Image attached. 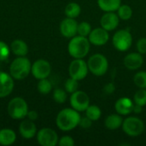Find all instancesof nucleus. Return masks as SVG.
Listing matches in <instances>:
<instances>
[{"label":"nucleus","mask_w":146,"mask_h":146,"mask_svg":"<svg viewBox=\"0 0 146 146\" xmlns=\"http://www.w3.org/2000/svg\"><path fill=\"white\" fill-rule=\"evenodd\" d=\"M37 88H38V91L39 93L46 95V94H49L51 92L52 84L47 78L42 79V80H39V81L38 83V86H37Z\"/></svg>","instance_id":"26"},{"label":"nucleus","mask_w":146,"mask_h":146,"mask_svg":"<svg viewBox=\"0 0 146 146\" xmlns=\"http://www.w3.org/2000/svg\"><path fill=\"white\" fill-rule=\"evenodd\" d=\"M120 22V18L115 12H105L101 17L100 24L103 28L108 32L113 31L117 28Z\"/></svg>","instance_id":"15"},{"label":"nucleus","mask_w":146,"mask_h":146,"mask_svg":"<svg viewBox=\"0 0 146 146\" xmlns=\"http://www.w3.org/2000/svg\"><path fill=\"white\" fill-rule=\"evenodd\" d=\"M121 127L127 135L130 137H138L145 131V123L141 119L136 116H129L123 120Z\"/></svg>","instance_id":"6"},{"label":"nucleus","mask_w":146,"mask_h":146,"mask_svg":"<svg viewBox=\"0 0 146 146\" xmlns=\"http://www.w3.org/2000/svg\"><path fill=\"white\" fill-rule=\"evenodd\" d=\"M31 68L32 64L29 59L25 56H18L9 66V74L15 80H24L30 74Z\"/></svg>","instance_id":"3"},{"label":"nucleus","mask_w":146,"mask_h":146,"mask_svg":"<svg viewBox=\"0 0 146 146\" xmlns=\"http://www.w3.org/2000/svg\"><path fill=\"white\" fill-rule=\"evenodd\" d=\"M16 140L15 133L9 128H3L0 130V145L8 146L13 145Z\"/></svg>","instance_id":"20"},{"label":"nucleus","mask_w":146,"mask_h":146,"mask_svg":"<svg viewBox=\"0 0 146 146\" xmlns=\"http://www.w3.org/2000/svg\"><path fill=\"white\" fill-rule=\"evenodd\" d=\"M69 101L71 107L79 112L86 111L87 107L90 105L89 96L83 91L77 90L76 92H73L71 94Z\"/></svg>","instance_id":"9"},{"label":"nucleus","mask_w":146,"mask_h":146,"mask_svg":"<svg viewBox=\"0 0 146 146\" xmlns=\"http://www.w3.org/2000/svg\"><path fill=\"white\" fill-rule=\"evenodd\" d=\"M11 51L17 56H25L28 52V46L23 40L15 39L10 44Z\"/></svg>","instance_id":"21"},{"label":"nucleus","mask_w":146,"mask_h":146,"mask_svg":"<svg viewBox=\"0 0 146 146\" xmlns=\"http://www.w3.org/2000/svg\"><path fill=\"white\" fill-rule=\"evenodd\" d=\"M14 89V79L3 71H0V98L9 96Z\"/></svg>","instance_id":"14"},{"label":"nucleus","mask_w":146,"mask_h":146,"mask_svg":"<svg viewBox=\"0 0 146 146\" xmlns=\"http://www.w3.org/2000/svg\"><path fill=\"white\" fill-rule=\"evenodd\" d=\"M117 15L121 20L127 21L133 16V9L127 4H121V6L117 9Z\"/></svg>","instance_id":"25"},{"label":"nucleus","mask_w":146,"mask_h":146,"mask_svg":"<svg viewBox=\"0 0 146 146\" xmlns=\"http://www.w3.org/2000/svg\"><path fill=\"white\" fill-rule=\"evenodd\" d=\"M8 114L14 120L24 119L28 113L27 103L22 98L16 97L12 98L8 104Z\"/></svg>","instance_id":"4"},{"label":"nucleus","mask_w":146,"mask_h":146,"mask_svg":"<svg viewBox=\"0 0 146 146\" xmlns=\"http://www.w3.org/2000/svg\"><path fill=\"white\" fill-rule=\"evenodd\" d=\"M37 141L42 146H56L58 145L59 139L55 130L44 127L37 133Z\"/></svg>","instance_id":"10"},{"label":"nucleus","mask_w":146,"mask_h":146,"mask_svg":"<svg viewBox=\"0 0 146 146\" xmlns=\"http://www.w3.org/2000/svg\"><path fill=\"white\" fill-rule=\"evenodd\" d=\"M92 122L93 121L92 120H90L87 116H84V117H80L79 126L83 129H87V128H90L92 127Z\"/></svg>","instance_id":"35"},{"label":"nucleus","mask_w":146,"mask_h":146,"mask_svg":"<svg viewBox=\"0 0 146 146\" xmlns=\"http://www.w3.org/2000/svg\"><path fill=\"white\" fill-rule=\"evenodd\" d=\"M92 26L87 21H81L78 24L77 34L82 37H88L90 33L92 32Z\"/></svg>","instance_id":"29"},{"label":"nucleus","mask_w":146,"mask_h":146,"mask_svg":"<svg viewBox=\"0 0 146 146\" xmlns=\"http://www.w3.org/2000/svg\"><path fill=\"white\" fill-rule=\"evenodd\" d=\"M124 66L129 70H137L142 67L144 58L139 52H132L127 54L123 60Z\"/></svg>","instance_id":"16"},{"label":"nucleus","mask_w":146,"mask_h":146,"mask_svg":"<svg viewBox=\"0 0 146 146\" xmlns=\"http://www.w3.org/2000/svg\"><path fill=\"white\" fill-rule=\"evenodd\" d=\"M121 4V0H98V7L104 12L117 11Z\"/></svg>","instance_id":"22"},{"label":"nucleus","mask_w":146,"mask_h":146,"mask_svg":"<svg viewBox=\"0 0 146 146\" xmlns=\"http://www.w3.org/2000/svg\"><path fill=\"white\" fill-rule=\"evenodd\" d=\"M112 44L119 51L124 52L128 50L133 44V36L131 32L127 29L118 30L112 38Z\"/></svg>","instance_id":"7"},{"label":"nucleus","mask_w":146,"mask_h":146,"mask_svg":"<svg viewBox=\"0 0 146 146\" xmlns=\"http://www.w3.org/2000/svg\"><path fill=\"white\" fill-rule=\"evenodd\" d=\"M78 22L74 18L67 17L60 24V32L65 38H71L77 35Z\"/></svg>","instance_id":"13"},{"label":"nucleus","mask_w":146,"mask_h":146,"mask_svg":"<svg viewBox=\"0 0 146 146\" xmlns=\"http://www.w3.org/2000/svg\"><path fill=\"white\" fill-rule=\"evenodd\" d=\"M88 69L92 74L96 76L104 75L109 68V62L105 56L97 53L89 57L87 61Z\"/></svg>","instance_id":"5"},{"label":"nucleus","mask_w":146,"mask_h":146,"mask_svg":"<svg viewBox=\"0 0 146 146\" xmlns=\"http://www.w3.org/2000/svg\"><path fill=\"white\" fill-rule=\"evenodd\" d=\"M143 110V106H140V105H138V104H135L133 105V112L135 113V114H140Z\"/></svg>","instance_id":"38"},{"label":"nucleus","mask_w":146,"mask_h":146,"mask_svg":"<svg viewBox=\"0 0 146 146\" xmlns=\"http://www.w3.org/2000/svg\"><path fill=\"white\" fill-rule=\"evenodd\" d=\"M67 92L63 89L57 88L53 92V99L57 104H63L67 101Z\"/></svg>","instance_id":"31"},{"label":"nucleus","mask_w":146,"mask_h":146,"mask_svg":"<svg viewBox=\"0 0 146 146\" xmlns=\"http://www.w3.org/2000/svg\"><path fill=\"white\" fill-rule=\"evenodd\" d=\"M136 48L138 52H139L140 54H146V38H141L138 40L136 44Z\"/></svg>","instance_id":"34"},{"label":"nucleus","mask_w":146,"mask_h":146,"mask_svg":"<svg viewBox=\"0 0 146 146\" xmlns=\"http://www.w3.org/2000/svg\"><path fill=\"white\" fill-rule=\"evenodd\" d=\"M115 86L114 83H112V82L106 84L104 87V92L108 95L112 94L115 92Z\"/></svg>","instance_id":"36"},{"label":"nucleus","mask_w":146,"mask_h":146,"mask_svg":"<svg viewBox=\"0 0 146 146\" xmlns=\"http://www.w3.org/2000/svg\"><path fill=\"white\" fill-rule=\"evenodd\" d=\"M64 12H65V15L67 17L75 19L76 17H78L80 15V14L81 12V8L77 3L71 2L67 4V6L65 7Z\"/></svg>","instance_id":"23"},{"label":"nucleus","mask_w":146,"mask_h":146,"mask_svg":"<svg viewBox=\"0 0 146 146\" xmlns=\"http://www.w3.org/2000/svg\"><path fill=\"white\" fill-rule=\"evenodd\" d=\"M74 140L71 136H63L58 141V145L60 146H74Z\"/></svg>","instance_id":"33"},{"label":"nucleus","mask_w":146,"mask_h":146,"mask_svg":"<svg viewBox=\"0 0 146 146\" xmlns=\"http://www.w3.org/2000/svg\"><path fill=\"white\" fill-rule=\"evenodd\" d=\"M91 43L87 37L76 35L71 38L68 45V51L74 58H84L88 55Z\"/></svg>","instance_id":"2"},{"label":"nucleus","mask_w":146,"mask_h":146,"mask_svg":"<svg viewBox=\"0 0 146 146\" xmlns=\"http://www.w3.org/2000/svg\"><path fill=\"white\" fill-rule=\"evenodd\" d=\"M89 69L87 62L83 58H74L68 67L69 76L77 80H84L88 74Z\"/></svg>","instance_id":"8"},{"label":"nucleus","mask_w":146,"mask_h":146,"mask_svg":"<svg viewBox=\"0 0 146 146\" xmlns=\"http://www.w3.org/2000/svg\"><path fill=\"white\" fill-rule=\"evenodd\" d=\"M102 115V111L100 108L94 104H90L86 110V116H87L92 121H96L100 119Z\"/></svg>","instance_id":"24"},{"label":"nucleus","mask_w":146,"mask_h":146,"mask_svg":"<svg viewBox=\"0 0 146 146\" xmlns=\"http://www.w3.org/2000/svg\"><path fill=\"white\" fill-rule=\"evenodd\" d=\"M64 87H65V91L68 93L72 94L73 92H76L78 90V88H79V80L70 77L69 79H68L66 80Z\"/></svg>","instance_id":"30"},{"label":"nucleus","mask_w":146,"mask_h":146,"mask_svg":"<svg viewBox=\"0 0 146 146\" xmlns=\"http://www.w3.org/2000/svg\"><path fill=\"white\" fill-rule=\"evenodd\" d=\"M51 72V66L49 62L44 59H38L33 62L31 68V73L37 80L48 78Z\"/></svg>","instance_id":"11"},{"label":"nucleus","mask_w":146,"mask_h":146,"mask_svg":"<svg viewBox=\"0 0 146 146\" xmlns=\"http://www.w3.org/2000/svg\"><path fill=\"white\" fill-rule=\"evenodd\" d=\"M19 132L22 138L26 139H33L37 133V128L34 122L29 119L24 120L19 126Z\"/></svg>","instance_id":"18"},{"label":"nucleus","mask_w":146,"mask_h":146,"mask_svg":"<svg viewBox=\"0 0 146 146\" xmlns=\"http://www.w3.org/2000/svg\"><path fill=\"white\" fill-rule=\"evenodd\" d=\"M80 115L79 111L73 108H66L62 110L56 119L57 127L62 131H71L79 126L80 120Z\"/></svg>","instance_id":"1"},{"label":"nucleus","mask_w":146,"mask_h":146,"mask_svg":"<svg viewBox=\"0 0 146 146\" xmlns=\"http://www.w3.org/2000/svg\"><path fill=\"white\" fill-rule=\"evenodd\" d=\"M27 118L29 119V120H31V121H36L37 119H38V112L37 111H35V110H30V111H28V113H27Z\"/></svg>","instance_id":"37"},{"label":"nucleus","mask_w":146,"mask_h":146,"mask_svg":"<svg viewBox=\"0 0 146 146\" xmlns=\"http://www.w3.org/2000/svg\"><path fill=\"white\" fill-rule=\"evenodd\" d=\"M9 47L3 41H0V61H5L9 57Z\"/></svg>","instance_id":"32"},{"label":"nucleus","mask_w":146,"mask_h":146,"mask_svg":"<svg viewBox=\"0 0 146 146\" xmlns=\"http://www.w3.org/2000/svg\"><path fill=\"white\" fill-rule=\"evenodd\" d=\"M134 84L142 89H146V71H139L133 77Z\"/></svg>","instance_id":"27"},{"label":"nucleus","mask_w":146,"mask_h":146,"mask_svg":"<svg viewBox=\"0 0 146 146\" xmlns=\"http://www.w3.org/2000/svg\"><path fill=\"white\" fill-rule=\"evenodd\" d=\"M87 38L91 44L95 46H103L108 43L110 39V34L107 30L101 27L92 29Z\"/></svg>","instance_id":"12"},{"label":"nucleus","mask_w":146,"mask_h":146,"mask_svg":"<svg viewBox=\"0 0 146 146\" xmlns=\"http://www.w3.org/2000/svg\"><path fill=\"white\" fill-rule=\"evenodd\" d=\"M133 103L135 104L140 105V106H145L146 105V89L139 88V91H137L133 96Z\"/></svg>","instance_id":"28"},{"label":"nucleus","mask_w":146,"mask_h":146,"mask_svg":"<svg viewBox=\"0 0 146 146\" xmlns=\"http://www.w3.org/2000/svg\"><path fill=\"white\" fill-rule=\"evenodd\" d=\"M134 103L129 98L123 97L119 98L115 104V110L121 115H128L133 112Z\"/></svg>","instance_id":"17"},{"label":"nucleus","mask_w":146,"mask_h":146,"mask_svg":"<svg viewBox=\"0 0 146 146\" xmlns=\"http://www.w3.org/2000/svg\"><path fill=\"white\" fill-rule=\"evenodd\" d=\"M123 118L119 114H111L108 115L104 121V126L109 130H116L121 127Z\"/></svg>","instance_id":"19"}]
</instances>
